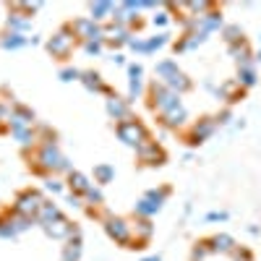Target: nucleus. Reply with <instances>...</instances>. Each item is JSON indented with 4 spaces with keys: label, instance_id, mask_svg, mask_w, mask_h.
<instances>
[{
    "label": "nucleus",
    "instance_id": "11",
    "mask_svg": "<svg viewBox=\"0 0 261 261\" xmlns=\"http://www.w3.org/2000/svg\"><path fill=\"white\" fill-rule=\"evenodd\" d=\"M6 123H8L11 130L32 128V125H37V115H34L32 107H27V105H13V107H11V115H8Z\"/></svg>",
    "mask_w": 261,
    "mask_h": 261
},
{
    "label": "nucleus",
    "instance_id": "9",
    "mask_svg": "<svg viewBox=\"0 0 261 261\" xmlns=\"http://www.w3.org/2000/svg\"><path fill=\"white\" fill-rule=\"evenodd\" d=\"M167 45H170V34L167 32H157L154 37H134L128 42V47L134 53H139V55H151V53H157V50H162Z\"/></svg>",
    "mask_w": 261,
    "mask_h": 261
},
{
    "label": "nucleus",
    "instance_id": "32",
    "mask_svg": "<svg viewBox=\"0 0 261 261\" xmlns=\"http://www.w3.org/2000/svg\"><path fill=\"white\" fill-rule=\"evenodd\" d=\"M144 199H149L151 204H157V206H165V201L170 199V188H167V186H162V188H149V191L144 193Z\"/></svg>",
    "mask_w": 261,
    "mask_h": 261
},
{
    "label": "nucleus",
    "instance_id": "28",
    "mask_svg": "<svg viewBox=\"0 0 261 261\" xmlns=\"http://www.w3.org/2000/svg\"><path fill=\"white\" fill-rule=\"evenodd\" d=\"M115 180V167L110 162H99L94 165V186H107Z\"/></svg>",
    "mask_w": 261,
    "mask_h": 261
},
{
    "label": "nucleus",
    "instance_id": "1",
    "mask_svg": "<svg viewBox=\"0 0 261 261\" xmlns=\"http://www.w3.org/2000/svg\"><path fill=\"white\" fill-rule=\"evenodd\" d=\"M32 170L37 175H68L73 170L71 167V160L60 151L58 144H39L34 149V162H32Z\"/></svg>",
    "mask_w": 261,
    "mask_h": 261
},
{
    "label": "nucleus",
    "instance_id": "2",
    "mask_svg": "<svg viewBox=\"0 0 261 261\" xmlns=\"http://www.w3.org/2000/svg\"><path fill=\"white\" fill-rule=\"evenodd\" d=\"M154 76H157V81L160 84H165L170 92H175V94H186V92H191V79L180 71V65L172 60V58H165V60H160L157 65H154Z\"/></svg>",
    "mask_w": 261,
    "mask_h": 261
},
{
    "label": "nucleus",
    "instance_id": "46",
    "mask_svg": "<svg viewBox=\"0 0 261 261\" xmlns=\"http://www.w3.org/2000/svg\"><path fill=\"white\" fill-rule=\"evenodd\" d=\"M253 60H256V63H261V50L256 53V58H253Z\"/></svg>",
    "mask_w": 261,
    "mask_h": 261
},
{
    "label": "nucleus",
    "instance_id": "15",
    "mask_svg": "<svg viewBox=\"0 0 261 261\" xmlns=\"http://www.w3.org/2000/svg\"><path fill=\"white\" fill-rule=\"evenodd\" d=\"M81 84H84V89L92 92V94H105V97L113 94V89L105 84V79H102L97 71H84V73H81Z\"/></svg>",
    "mask_w": 261,
    "mask_h": 261
},
{
    "label": "nucleus",
    "instance_id": "13",
    "mask_svg": "<svg viewBox=\"0 0 261 261\" xmlns=\"http://www.w3.org/2000/svg\"><path fill=\"white\" fill-rule=\"evenodd\" d=\"M214 130H217V118H201L199 123L191 125V130H188V144H193V146L204 144L206 139H212Z\"/></svg>",
    "mask_w": 261,
    "mask_h": 261
},
{
    "label": "nucleus",
    "instance_id": "25",
    "mask_svg": "<svg viewBox=\"0 0 261 261\" xmlns=\"http://www.w3.org/2000/svg\"><path fill=\"white\" fill-rule=\"evenodd\" d=\"M60 217H63L60 206H58L55 201H45V204H42V209L37 212V217H34V220H37V225L42 227V225H50V222L60 220Z\"/></svg>",
    "mask_w": 261,
    "mask_h": 261
},
{
    "label": "nucleus",
    "instance_id": "12",
    "mask_svg": "<svg viewBox=\"0 0 261 261\" xmlns=\"http://www.w3.org/2000/svg\"><path fill=\"white\" fill-rule=\"evenodd\" d=\"M105 110H107V115H110L115 123H123V120H128V118H134V113H130V102H128V97L110 94V97H107V102H105Z\"/></svg>",
    "mask_w": 261,
    "mask_h": 261
},
{
    "label": "nucleus",
    "instance_id": "29",
    "mask_svg": "<svg viewBox=\"0 0 261 261\" xmlns=\"http://www.w3.org/2000/svg\"><path fill=\"white\" fill-rule=\"evenodd\" d=\"M206 246H209V251H222V253H232V251H235V241H232L230 235H225V232L209 238Z\"/></svg>",
    "mask_w": 261,
    "mask_h": 261
},
{
    "label": "nucleus",
    "instance_id": "14",
    "mask_svg": "<svg viewBox=\"0 0 261 261\" xmlns=\"http://www.w3.org/2000/svg\"><path fill=\"white\" fill-rule=\"evenodd\" d=\"M42 230H45V235L53 238V241H68V238L76 232V227L65 220V217H60V220H55L50 225H42Z\"/></svg>",
    "mask_w": 261,
    "mask_h": 261
},
{
    "label": "nucleus",
    "instance_id": "45",
    "mask_svg": "<svg viewBox=\"0 0 261 261\" xmlns=\"http://www.w3.org/2000/svg\"><path fill=\"white\" fill-rule=\"evenodd\" d=\"M141 261H162L160 256H146V258H141Z\"/></svg>",
    "mask_w": 261,
    "mask_h": 261
},
{
    "label": "nucleus",
    "instance_id": "3",
    "mask_svg": "<svg viewBox=\"0 0 261 261\" xmlns=\"http://www.w3.org/2000/svg\"><path fill=\"white\" fill-rule=\"evenodd\" d=\"M146 97H149V110H151V113H157L160 118H165L167 113H172L175 107L183 105L180 94L170 92L167 86L160 84V81H151V84L146 86Z\"/></svg>",
    "mask_w": 261,
    "mask_h": 261
},
{
    "label": "nucleus",
    "instance_id": "8",
    "mask_svg": "<svg viewBox=\"0 0 261 261\" xmlns=\"http://www.w3.org/2000/svg\"><path fill=\"white\" fill-rule=\"evenodd\" d=\"M47 199L42 196L37 188H24L16 193L13 199V214H21V217H37V212L42 209V204H45Z\"/></svg>",
    "mask_w": 261,
    "mask_h": 261
},
{
    "label": "nucleus",
    "instance_id": "24",
    "mask_svg": "<svg viewBox=\"0 0 261 261\" xmlns=\"http://www.w3.org/2000/svg\"><path fill=\"white\" fill-rule=\"evenodd\" d=\"M81 248H84V241H81V232L76 230V232L68 238V243L63 246L60 261H79V258H81Z\"/></svg>",
    "mask_w": 261,
    "mask_h": 261
},
{
    "label": "nucleus",
    "instance_id": "23",
    "mask_svg": "<svg viewBox=\"0 0 261 261\" xmlns=\"http://www.w3.org/2000/svg\"><path fill=\"white\" fill-rule=\"evenodd\" d=\"M113 11H115V3H110V0H97V3H89V18L97 21V24L113 18Z\"/></svg>",
    "mask_w": 261,
    "mask_h": 261
},
{
    "label": "nucleus",
    "instance_id": "37",
    "mask_svg": "<svg viewBox=\"0 0 261 261\" xmlns=\"http://www.w3.org/2000/svg\"><path fill=\"white\" fill-rule=\"evenodd\" d=\"M81 73H84V71L73 68V65H65V68H60L58 79H60V81H65V84H71V81H81Z\"/></svg>",
    "mask_w": 261,
    "mask_h": 261
},
{
    "label": "nucleus",
    "instance_id": "6",
    "mask_svg": "<svg viewBox=\"0 0 261 261\" xmlns=\"http://www.w3.org/2000/svg\"><path fill=\"white\" fill-rule=\"evenodd\" d=\"M102 225H105V232H107V238H110V241H115L118 246L130 248V243H134V222H128L125 217L110 214Z\"/></svg>",
    "mask_w": 261,
    "mask_h": 261
},
{
    "label": "nucleus",
    "instance_id": "38",
    "mask_svg": "<svg viewBox=\"0 0 261 261\" xmlns=\"http://www.w3.org/2000/svg\"><path fill=\"white\" fill-rule=\"evenodd\" d=\"M149 24L154 27V29H160V32H165V27L170 24V13H167V8H165V11H157L154 16L149 18Z\"/></svg>",
    "mask_w": 261,
    "mask_h": 261
},
{
    "label": "nucleus",
    "instance_id": "35",
    "mask_svg": "<svg viewBox=\"0 0 261 261\" xmlns=\"http://www.w3.org/2000/svg\"><path fill=\"white\" fill-rule=\"evenodd\" d=\"M238 84H241V89H248V86L256 84V65H251V68H238Z\"/></svg>",
    "mask_w": 261,
    "mask_h": 261
},
{
    "label": "nucleus",
    "instance_id": "44",
    "mask_svg": "<svg viewBox=\"0 0 261 261\" xmlns=\"http://www.w3.org/2000/svg\"><path fill=\"white\" fill-rule=\"evenodd\" d=\"M110 60H113L115 65H128V63H125V55H123V53H115V55H113Z\"/></svg>",
    "mask_w": 261,
    "mask_h": 261
},
{
    "label": "nucleus",
    "instance_id": "20",
    "mask_svg": "<svg viewBox=\"0 0 261 261\" xmlns=\"http://www.w3.org/2000/svg\"><path fill=\"white\" fill-rule=\"evenodd\" d=\"M105 29H107V42H105V45H110V47H123V45H128V42L134 39V34H130L128 27L110 24V27H105Z\"/></svg>",
    "mask_w": 261,
    "mask_h": 261
},
{
    "label": "nucleus",
    "instance_id": "30",
    "mask_svg": "<svg viewBox=\"0 0 261 261\" xmlns=\"http://www.w3.org/2000/svg\"><path fill=\"white\" fill-rule=\"evenodd\" d=\"M160 209H162V206L151 204L149 199H144V196H141V199L134 204V214H136V217H141V220H151V217H154Z\"/></svg>",
    "mask_w": 261,
    "mask_h": 261
},
{
    "label": "nucleus",
    "instance_id": "5",
    "mask_svg": "<svg viewBox=\"0 0 261 261\" xmlns=\"http://www.w3.org/2000/svg\"><path fill=\"white\" fill-rule=\"evenodd\" d=\"M45 47H47V53H50L53 58H58V60H68L71 53H73V47H76V37H73L71 27H68V24H63V27H60V29L45 42Z\"/></svg>",
    "mask_w": 261,
    "mask_h": 261
},
{
    "label": "nucleus",
    "instance_id": "27",
    "mask_svg": "<svg viewBox=\"0 0 261 261\" xmlns=\"http://www.w3.org/2000/svg\"><path fill=\"white\" fill-rule=\"evenodd\" d=\"M27 45H32L27 34H16V32L0 34V47H3V50H21V47H27Z\"/></svg>",
    "mask_w": 261,
    "mask_h": 261
},
{
    "label": "nucleus",
    "instance_id": "40",
    "mask_svg": "<svg viewBox=\"0 0 261 261\" xmlns=\"http://www.w3.org/2000/svg\"><path fill=\"white\" fill-rule=\"evenodd\" d=\"M65 201H68L71 209H84V206H86V204H84V196H81V193H73V191L65 193Z\"/></svg>",
    "mask_w": 261,
    "mask_h": 261
},
{
    "label": "nucleus",
    "instance_id": "33",
    "mask_svg": "<svg viewBox=\"0 0 261 261\" xmlns=\"http://www.w3.org/2000/svg\"><path fill=\"white\" fill-rule=\"evenodd\" d=\"M222 37L227 42V47L230 45H238V42H243V29L238 27V24H227V27H222Z\"/></svg>",
    "mask_w": 261,
    "mask_h": 261
},
{
    "label": "nucleus",
    "instance_id": "16",
    "mask_svg": "<svg viewBox=\"0 0 261 261\" xmlns=\"http://www.w3.org/2000/svg\"><path fill=\"white\" fill-rule=\"evenodd\" d=\"M6 29H8V32H16V34H27V32L32 29V18H29L27 13H21V11H16V8L11 6L8 18H6Z\"/></svg>",
    "mask_w": 261,
    "mask_h": 261
},
{
    "label": "nucleus",
    "instance_id": "26",
    "mask_svg": "<svg viewBox=\"0 0 261 261\" xmlns=\"http://www.w3.org/2000/svg\"><path fill=\"white\" fill-rule=\"evenodd\" d=\"M160 120H162V125H165V128H172V130L183 128V125L188 123V110H186V105L175 107V110L167 113V115H165V118H160Z\"/></svg>",
    "mask_w": 261,
    "mask_h": 261
},
{
    "label": "nucleus",
    "instance_id": "31",
    "mask_svg": "<svg viewBox=\"0 0 261 261\" xmlns=\"http://www.w3.org/2000/svg\"><path fill=\"white\" fill-rule=\"evenodd\" d=\"M84 204L89 206V209H99V206L105 204V193H102V188H99V186H92L89 191L84 193Z\"/></svg>",
    "mask_w": 261,
    "mask_h": 261
},
{
    "label": "nucleus",
    "instance_id": "22",
    "mask_svg": "<svg viewBox=\"0 0 261 261\" xmlns=\"http://www.w3.org/2000/svg\"><path fill=\"white\" fill-rule=\"evenodd\" d=\"M13 134V139H16V144L24 149V151H29V149H37L39 146V136H37V128L32 125V128H18V130H11Z\"/></svg>",
    "mask_w": 261,
    "mask_h": 261
},
{
    "label": "nucleus",
    "instance_id": "4",
    "mask_svg": "<svg viewBox=\"0 0 261 261\" xmlns=\"http://www.w3.org/2000/svg\"><path fill=\"white\" fill-rule=\"evenodd\" d=\"M115 136L125 144V146H130V149H139L141 144H146L151 136H149V128L139 120V118H128V120H123V123H115Z\"/></svg>",
    "mask_w": 261,
    "mask_h": 261
},
{
    "label": "nucleus",
    "instance_id": "17",
    "mask_svg": "<svg viewBox=\"0 0 261 261\" xmlns=\"http://www.w3.org/2000/svg\"><path fill=\"white\" fill-rule=\"evenodd\" d=\"M227 53H230V58L238 63V68H251V65H253V53H251V47H248L246 39L238 42V45H230Z\"/></svg>",
    "mask_w": 261,
    "mask_h": 261
},
{
    "label": "nucleus",
    "instance_id": "19",
    "mask_svg": "<svg viewBox=\"0 0 261 261\" xmlns=\"http://www.w3.org/2000/svg\"><path fill=\"white\" fill-rule=\"evenodd\" d=\"M65 186H68V191H73V193H86L94 183H92V178L89 175H84L81 170H71L68 175H65Z\"/></svg>",
    "mask_w": 261,
    "mask_h": 261
},
{
    "label": "nucleus",
    "instance_id": "18",
    "mask_svg": "<svg viewBox=\"0 0 261 261\" xmlns=\"http://www.w3.org/2000/svg\"><path fill=\"white\" fill-rule=\"evenodd\" d=\"M151 235H154V225H151V220H141V217H136V222H134V243H130V248H144V243L149 241Z\"/></svg>",
    "mask_w": 261,
    "mask_h": 261
},
{
    "label": "nucleus",
    "instance_id": "36",
    "mask_svg": "<svg viewBox=\"0 0 261 261\" xmlns=\"http://www.w3.org/2000/svg\"><path fill=\"white\" fill-rule=\"evenodd\" d=\"M45 188H47L53 196H60V193H65V191H68L65 180H60L58 175H47V178H45Z\"/></svg>",
    "mask_w": 261,
    "mask_h": 261
},
{
    "label": "nucleus",
    "instance_id": "39",
    "mask_svg": "<svg viewBox=\"0 0 261 261\" xmlns=\"http://www.w3.org/2000/svg\"><path fill=\"white\" fill-rule=\"evenodd\" d=\"M81 47H84V53H86V55L97 58V55H102V53H105V42H81Z\"/></svg>",
    "mask_w": 261,
    "mask_h": 261
},
{
    "label": "nucleus",
    "instance_id": "43",
    "mask_svg": "<svg viewBox=\"0 0 261 261\" xmlns=\"http://www.w3.org/2000/svg\"><path fill=\"white\" fill-rule=\"evenodd\" d=\"M206 220H209V222H225V220H227V212H209Z\"/></svg>",
    "mask_w": 261,
    "mask_h": 261
},
{
    "label": "nucleus",
    "instance_id": "41",
    "mask_svg": "<svg viewBox=\"0 0 261 261\" xmlns=\"http://www.w3.org/2000/svg\"><path fill=\"white\" fill-rule=\"evenodd\" d=\"M128 79H144V65L141 63H128Z\"/></svg>",
    "mask_w": 261,
    "mask_h": 261
},
{
    "label": "nucleus",
    "instance_id": "34",
    "mask_svg": "<svg viewBox=\"0 0 261 261\" xmlns=\"http://www.w3.org/2000/svg\"><path fill=\"white\" fill-rule=\"evenodd\" d=\"M144 94H146L144 79H128V102H134V99H141Z\"/></svg>",
    "mask_w": 261,
    "mask_h": 261
},
{
    "label": "nucleus",
    "instance_id": "10",
    "mask_svg": "<svg viewBox=\"0 0 261 261\" xmlns=\"http://www.w3.org/2000/svg\"><path fill=\"white\" fill-rule=\"evenodd\" d=\"M136 157H139L141 165H149V167H160V165H165V160H167L165 149H162L157 141H151V139L136 149Z\"/></svg>",
    "mask_w": 261,
    "mask_h": 261
},
{
    "label": "nucleus",
    "instance_id": "42",
    "mask_svg": "<svg viewBox=\"0 0 261 261\" xmlns=\"http://www.w3.org/2000/svg\"><path fill=\"white\" fill-rule=\"evenodd\" d=\"M232 258H235V261H253L246 248H235V251H232Z\"/></svg>",
    "mask_w": 261,
    "mask_h": 261
},
{
    "label": "nucleus",
    "instance_id": "7",
    "mask_svg": "<svg viewBox=\"0 0 261 261\" xmlns=\"http://www.w3.org/2000/svg\"><path fill=\"white\" fill-rule=\"evenodd\" d=\"M68 27H71L73 37L81 39V42H107V29L102 24H97V21H92L89 16L73 18Z\"/></svg>",
    "mask_w": 261,
    "mask_h": 261
},
{
    "label": "nucleus",
    "instance_id": "21",
    "mask_svg": "<svg viewBox=\"0 0 261 261\" xmlns=\"http://www.w3.org/2000/svg\"><path fill=\"white\" fill-rule=\"evenodd\" d=\"M225 27V21H222V13L217 11V8H212L206 16H201L199 18V24H196V32H204V34H212V32H217V29H222Z\"/></svg>",
    "mask_w": 261,
    "mask_h": 261
}]
</instances>
